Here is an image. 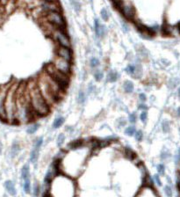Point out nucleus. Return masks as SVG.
Returning a JSON list of instances; mask_svg holds the SVG:
<instances>
[{
  "label": "nucleus",
  "instance_id": "0eeeda50",
  "mask_svg": "<svg viewBox=\"0 0 180 197\" xmlns=\"http://www.w3.org/2000/svg\"><path fill=\"white\" fill-rule=\"evenodd\" d=\"M52 34L54 35V37L55 38L56 41L59 43L60 46L65 47V48H69L70 47L69 40L67 34L64 32V30H61V29L55 28L53 31Z\"/></svg>",
  "mask_w": 180,
  "mask_h": 197
},
{
  "label": "nucleus",
  "instance_id": "ea45409f",
  "mask_svg": "<svg viewBox=\"0 0 180 197\" xmlns=\"http://www.w3.org/2000/svg\"><path fill=\"white\" fill-rule=\"evenodd\" d=\"M139 98H140V100L141 102H144V101H146L147 97H146V95L144 93H140L139 94Z\"/></svg>",
  "mask_w": 180,
  "mask_h": 197
},
{
  "label": "nucleus",
  "instance_id": "a19ab883",
  "mask_svg": "<svg viewBox=\"0 0 180 197\" xmlns=\"http://www.w3.org/2000/svg\"><path fill=\"white\" fill-rule=\"evenodd\" d=\"M154 178H155V180L156 181L157 185H158V186H162V182H161V180H160V178H159V175H158V174H156V175L154 176Z\"/></svg>",
  "mask_w": 180,
  "mask_h": 197
},
{
  "label": "nucleus",
  "instance_id": "20e7f679",
  "mask_svg": "<svg viewBox=\"0 0 180 197\" xmlns=\"http://www.w3.org/2000/svg\"><path fill=\"white\" fill-rule=\"evenodd\" d=\"M44 71L47 73L50 77H52L55 81H57L61 86L66 90V88L69 86V75H67V74L61 72L60 71H58L54 66L52 63L48 64L45 66Z\"/></svg>",
  "mask_w": 180,
  "mask_h": 197
},
{
  "label": "nucleus",
  "instance_id": "dca6fc26",
  "mask_svg": "<svg viewBox=\"0 0 180 197\" xmlns=\"http://www.w3.org/2000/svg\"><path fill=\"white\" fill-rule=\"evenodd\" d=\"M123 88H124L125 92H127V93H132V92H133V89H134L133 84L131 81H129V80H127V81L124 82V84H123Z\"/></svg>",
  "mask_w": 180,
  "mask_h": 197
},
{
  "label": "nucleus",
  "instance_id": "c03bdc74",
  "mask_svg": "<svg viewBox=\"0 0 180 197\" xmlns=\"http://www.w3.org/2000/svg\"><path fill=\"white\" fill-rule=\"evenodd\" d=\"M161 62H162V63H164V64H164V66H169V65H170V62H169V61H167V60L162 59V60H161Z\"/></svg>",
  "mask_w": 180,
  "mask_h": 197
},
{
  "label": "nucleus",
  "instance_id": "a211bd4d",
  "mask_svg": "<svg viewBox=\"0 0 180 197\" xmlns=\"http://www.w3.org/2000/svg\"><path fill=\"white\" fill-rule=\"evenodd\" d=\"M118 77H119L118 73L115 72V71H113L109 72L108 76H107V79H108V81H109V82L113 83V82H115V81L118 79Z\"/></svg>",
  "mask_w": 180,
  "mask_h": 197
},
{
  "label": "nucleus",
  "instance_id": "7ed1b4c3",
  "mask_svg": "<svg viewBox=\"0 0 180 197\" xmlns=\"http://www.w3.org/2000/svg\"><path fill=\"white\" fill-rule=\"evenodd\" d=\"M36 84H37V87H38L39 91L41 93L42 97L44 98V99L46 100V102L47 103V105L49 106L50 107L58 102L57 98H55L54 94L52 92V90L50 89V87L48 86L45 78L43 77L42 73L40 74V77L36 80Z\"/></svg>",
  "mask_w": 180,
  "mask_h": 197
},
{
  "label": "nucleus",
  "instance_id": "2f4dec72",
  "mask_svg": "<svg viewBox=\"0 0 180 197\" xmlns=\"http://www.w3.org/2000/svg\"><path fill=\"white\" fill-rule=\"evenodd\" d=\"M157 172L158 173L161 175H163L164 174V172H165V167L163 164H159L157 165Z\"/></svg>",
  "mask_w": 180,
  "mask_h": 197
},
{
  "label": "nucleus",
  "instance_id": "3c124183",
  "mask_svg": "<svg viewBox=\"0 0 180 197\" xmlns=\"http://www.w3.org/2000/svg\"><path fill=\"white\" fill-rule=\"evenodd\" d=\"M70 1H72V0H70Z\"/></svg>",
  "mask_w": 180,
  "mask_h": 197
},
{
  "label": "nucleus",
  "instance_id": "393cba45",
  "mask_svg": "<svg viewBox=\"0 0 180 197\" xmlns=\"http://www.w3.org/2000/svg\"><path fill=\"white\" fill-rule=\"evenodd\" d=\"M135 71H136V67L134 65H133V64L128 65L127 67V69H126V71H127L128 74H130L131 76H133V75H134Z\"/></svg>",
  "mask_w": 180,
  "mask_h": 197
},
{
  "label": "nucleus",
  "instance_id": "f03ea898",
  "mask_svg": "<svg viewBox=\"0 0 180 197\" xmlns=\"http://www.w3.org/2000/svg\"><path fill=\"white\" fill-rule=\"evenodd\" d=\"M19 84L11 85L6 93L5 100V111L6 121L10 123L15 122V112H16V91Z\"/></svg>",
  "mask_w": 180,
  "mask_h": 197
},
{
  "label": "nucleus",
  "instance_id": "37998d69",
  "mask_svg": "<svg viewBox=\"0 0 180 197\" xmlns=\"http://www.w3.org/2000/svg\"><path fill=\"white\" fill-rule=\"evenodd\" d=\"M138 108L139 109H141V110H144V111H146L148 109V106L145 104H141V105H139V106H138Z\"/></svg>",
  "mask_w": 180,
  "mask_h": 197
},
{
  "label": "nucleus",
  "instance_id": "de8ad7c7",
  "mask_svg": "<svg viewBox=\"0 0 180 197\" xmlns=\"http://www.w3.org/2000/svg\"><path fill=\"white\" fill-rule=\"evenodd\" d=\"M178 95H179V96H180V87H179V88H178Z\"/></svg>",
  "mask_w": 180,
  "mask_h": 197
},
{
  "label": "nucleus",
  "instance_id": "49530a36",
  "mask_svg": "<svg viewBox=\"0 0 180 197\" xmlns=\"http://www.w3.org/2000/svg\"><path fill=\"white\" fill-rule=\"evenodd\" d=\"M1 151H2V145L0 144V153H1Z\"/></svg>",
  "mask_w": 180,
  "mask_h": 197
},
{
  "label": "nucleus",
  "instance_id": "f257e3e1",
  "mask_svg": "<svg viewBox=\"0 0 180 197\" xmlns=\"http://www.w3.org/2000/svg\"><path fill=\"white\" fill-rule=\"evenodd\" d=\"M27 89L29 95L30 105L37 114V116H45L50 112V106L42 97L39 91L36 81H30L27 84Z\"/></svg>",
  "mask_w": 180,
  "mask_h": 197
},
{
  "label": "nucleus",
  "instance_id": "b1692460",
  "mask_svg": "<svg viewBox=\"0 0 180 197\" xmlns=\"http://www.w3.org/2000/svg\"><path fill=\"white\" fill-rule=\"evenodd\" d=\"M85 98H86L85 93L83 92V91H80L79 93H78V97H77V101H78V103H79V104H83V103H84Z\"/></svg>",
  "mask_w": 180,
  "mask_h": 197
},
{
  "label": "nucleus",
  "instance_id": "58836bf2",
  "mask_svg": "<svg viewBox=\"0 0 180 197\" xmlns=\"http://www.w3.org/2000/svg\"><path fill=\"white\" fill-rule=\"evenodd\" d=\"M169 156H170V154H169V152H167V151H163V152L161 153V158H162V159H166Z\"/></svg>",
  "mask_w": 180,
  "mask_h": 197
},
{
  "label": "nucleus",
  "instance_id": "f8f14e48",
  "mask_svg": "<svg viewBox=\"0 0 180 197\" xmlns=\"http://www.w3.org/2000/svg\"><path fill=\"white\" fill-rule=\"evenodd\" d=\"M20 151V143H19L18 141H14L13 143V145H12V147H11V156H12L13 158H15V157L19 154Z\"/></svg>",
  "mask_w": 180,
  "mask_h": 197
},
{
  "label": "nucleus",
  "instance_id": "e433bc0d",
  "mask_svg": "<svg viewBox=\"0 0 180 197\" xmlns=\"http://www.w3.org/2000/svg\"><path fill=\"white\" fill-rule=\"evenodd\" d=\"M178 82H179V80H178L177 79H174L170 80V83H169V84H170V86H171V88H173V87H175V86L178 84Z\"/></svg>",
  "mask_w": 180,
  "mask_h": 197
},
{
  "label": "nucleus",
  "instance_id": "423d86ee",
  "mask_svg": "<svg viewBox=\"0 0 180 197\" xmlns=\"http://www.w3.org/2000/svg\"><path fill=\"white\" fill-rule=\"evenodd\" d=\"M52 64H53L54 66L58 71H60L61 72L67 74V75H69L70 71H71V65H70V63H69V62H68L66 60L62 59V58H61L59 56H56V57L54 59V62Z\"/></svg>",
  "mask_w": 180,
  "mask_h": 197
},
{
  "label": "nucleus",
  "instance_id": "2eb2a0df",
  "mask_svg": "<svg viewBox=\"0 0 180 197\" xmlns=\"http://www.w3.org/2000/svg\"><path fill=\"white\" fill-rule=\"evenodd\" d=\"M30 176V167L28 164H24L23 167L21 168V178L25 180L27 179H29Z\"/></svg>",
  "mask_w": 180,
  "mask_h": 197
},
{
  "label": "nucleus",
  "instance_id": "8fccbe9b",
  "mask_svg": "<svg viewBox=\"0 0 180 197\" xmlns=\"http://www.w3.org/2000/svg\"><path fill=\"white\" fill-rule=\"evenodd\" d=\"M34 197H37V196H34Z\"/></svg>",
  "mask_w": 180,
  "mask_h": 197
},
{
  "label": "nucleus",
  "instance_id": "4c0bfd02",
  "mask_svg": "<svg viewBox=\"0 0 180 197\" xmlns=\"http://www.w3.org/2000/svg\"><path fill=\"white\" fill-rule=\"evenodd\" d=\"M136 120H137V116H136V114L133 113V114H131L130 115H129V122H131V123H134L135 122H136Z\"/></svg>",
  "mask_w": 180,
  "mask_h": 197
},
{
  "label": "nucleus",
  "instance_id": "cd10ccee",
  "mask_svg": "<svg viewBox=\"0 0 180 197\" xmlns=\"http://www.w3.org/2000/svg\"><path fill=\"white\" fill-rule=\"evenodd\" d=\"M101 18L105 21H107L108 19H109V14H108V12H107V9H102L101 10Z\"/></svg>",
  "mask_w": 180,
  "mask_h": 197
},
{
  "label": "nucleus",
  "instance_id": "bb28decb",
  "mask_svg": "<svg viewBox=\"0 0 180 197\" xmlns=\"http://www.w3.org/2000/svg\"><path fill=\"white\" fill-rule=\"evenodd\" d=\"M162 129H163V132H165V133L170 131V129H171V127H170V122H167V121H163V124H162Z\"/></svg>",
  "mask_w": 180,
  "mask_h": 197
},
{
  "label": "nucleus",
  "instance_id": "c9c22d12",
  "mask_svg": "<svg viewBox=\"0 0 180 197\" xmlns=\"http://www.w3.org/2000/svg\"><path fill=\"white\" fill-rule=\"evenodd\" d=\"M147 118H148V113L146 111H143L140 114L141 121L142 122H146V120H147Z\"/></svg>",
  "mask_w": 180,
  "mask_h": 197
},
{
  "label": "nucleus",
  "instance_id": "7c9ffc66",
  "mask_svg": "<svg viewBox=\"0 0 180 197\" xmlns=\"http://www.w3.org/2000/svg\"><path fill=\"white\" fill-rule=\"evenodd\" d=\"M134 137H135V139H136L138 142H141V141L142 140V138H143V133H142L141 130H138V131L135 132Z\"/></svg>",
  "mask_w": 180,
  "mask_h": 197
},
{
  "label": "nucleus",
  "instance_id": "4468645a",
  "mask_svg": "<svg viewBox=\"0 0 180 197\" xmlns=\"http://www.w3.org/2000/svg\"><path fill=\"white\" fill-rule=\"evenodd\" d=\"M123 154H124V156H125L126 158H129V159H131V160H133L134 158H137L136 154L133 152V150H131V149L128 148V147H125V148L123 149Z\"/></svg>",
  "mask_w": 180,
  "mask_h": 197
},
{
  "label": "nucleus",
  "instance_id": "4be33fe9",
  "mask_svg": "<svg viewBox=\"0 0 180 197\" xmlns=\"http://www.w3.org/2000/svg\"><path fill=\"white\" fill-rule=\"evenodd\" d=\"M100 30H101V26H100L99 20H95V33L97 37H100L101 36V33H100Z\"/></svg>",
  "mask_w": 180,
  "mask_h": 197
},
{
  "label": "nucleus",
  "instance_id": "c756f323",
  "mask_svg": "<svg viewBox=\"0 0 180 197\" xmlns=\"http://www.w3.org/2000/svg\"><path fill=\"white\" fill-rule=\"evenodd\" d=\"M94 78L96 79V81H101L103 79V73L100 71H97L94 73Z\"/></svg>",
  "mask_w": 180,
  "mask_h": 197
},
{
  "label": "nucleus",
  "instance_id": "9d476101",
  "mask_svg": "<svg viewBox=\"0 0 180 197\" xmlns=\"http://www.w3.org/2000/svg\"><path fill=\"white\" fill-rule=\"evenodd\" d=\"M5 188L6 189V191L11 195H16L17 194V190H16V187H15V185L12 181V180H6L5 182Z\"/></svg>",
  "mask_w": 180,
  "mask_h": 197
},
{
  "label": "nucleus",
  "instance_id": "412c9836",
  "mask_svg": "<svg viewBox=\"0 0 180 197\" xmlns=\"http://www.w3.org/2000/svg\"><path fill=\"white\" fill-rule=\"evenodd\" d=\"M135 132H136V129H135V127H134V126H129V127H127V129H125V133L127 134L128 137L134 136Z\"/></svg>",
  "mask_w": 180,
  "mask_h": 197
},
{
  "label": "nucleus",
  "instance_id": "5701e85b",
  "mask_svg": "<svg viewBox=\"0 0 180 197\" xmlns=\"http://www.w3.org/2000/svg\"><path fill=\"white\" fill-rule=\"evenodd\" d=\"M33 193L34 196H38V195H39V194L40 193V187L38 182H35V183L33 184Z\"/></svg>",
  "mask_w": 180,
  "mask_h": 197
},
{
  "label": "nucleus",
  "instance_id": "72a5a7b5",
  "mask_svg": "<svg viewBox=\"0 0 180 197\" xmlns=\"http://www.w3.org/2000/svg\"><path fill=\"white\" fill-rule=\"evenodd\" d=\"M71 3H72V5H73L75 11L78 13V12L80 11V9H81V8H80V4H79V2L76 0V1H71Z\"/></svg>",
  "mask_w": 180,
  "mask_h": 197
},
{
  "label": "nucleus",
  "instance_id": "a18cd8bd",
  "mask_svg": "<svg viewBox=\"0 0 180 197\" xmlns=\"http://www.w3.org/2000/svg\"><path fill=\"white\" fill-rule=\"evenodd\" d=\"M178 116H180V107H178Z\"/></svg>",
  "mask_w": 180,
  "mask_h": 197
},
{
  "label": "nucleus",
  "instance_id": "09e8293b",
  "mask_svg": "<svg viewBox=\"0 0 180 197\" xmlns=\"http://www.w3.org/2000/svg\"><path fill=\"white\" fill-rule=\"evenodd\" d=\"M1 178L2 177H1V172H0V180H1Z\"/></svg>",
  "mask_w": 180,
  "mask_h": 197
},
{
  "label": "nucleus",
  "instance_id": "c85d7f7f",
  "mask_svg": "<svg viewBox=\"0 0 180 197\" xmlns=\"http://www.w3.org/2000/svg\"><path fill=\"white\" fill-rule=\"evenodd\" d=\"M43 145V138L42 137L37 138V139L34 141V147H35V148L40 149V147H41V145Z\"/></svg>",
  "mask_w": 180,
  "mask_h": 197
},
{
  "label": "nucleus",
  "instance_id": "aec40b11",
  "mask_svg": "<svg viewBox=\"0 0 180 197\" xmlns=\"http://www.w3.org/2000/svg\"><path fill=\"white\" fill-rule=\"evenodd\" d=\"M23 188H24L25 193H27V194H29V193L31 192V182H30V180H29V179H27V180H24Z\"/></svg>",
  "mask_w": 180,
  "mask_h": 197
},
{
  "label": "nucleus",
  "instance_id": "f3484780",
  "mask_svg": "<svg viewBox=\"0 0 180 197\" xmlns=\"http://www.w3.org/2000/svg\"><path fill=\"white\" fill-rule=\"evenodd\" d=\"M64 121H65V120H64L63 117H58V118L55 119L53 122L54 129H58V128H60L61 126L64 123Z\"/></svg>",
  "mask_w": 180,
  "mask_h": 197
},
{
  "label": "nucleus",
  "instance_id": "473e14b6",
  "mask_svg": "<svg viewBox=\"0 0 180 197\" xmlns=\"http://www.w3.org/2000/svg\"><path fill=\"white\" fill-rule=\"evenodd\" d=\"M90 64H91V66L92 68H96V67H98V66L99 65V59H97V58H92Z\"/></svg>",
  "mask_w": 180,
  "mask_h": 197
},
{
  "label": "nucleus",
  "instance_id": "6ab92c4d",
  "mask_svg": "<svg viewBox=\"0 0 180 197\" xmlns=\"http://www.w3.org/2000/svg\"><path fill=\"white\" fill-rule=\"evenodd\" d=\"M39 127H40V125L38 124V123H34V124L31 125L30 127H28V128H27V132L28 133V134H30V135L34 134L35 132L39 129Z\"/></svg>",
  "mask_w": 180,
  "mask_h": 197
},
{
  "label": "nucleus",
  "instance_id": "9b49d317",
  "mask_svg": "<svg viewBox=\"0 0 180 197\" xmlns=\"http://www.w3.org/2000/svg\"><path fill=\"white\" fill-rule=\"evenodd\" d=\"M85 144V141L84 140H76V141H73V142H71V143H69V145H67V148L69 149V150H71V151H73V150H76V149H79L81 148L82 146H84Z\"/></svg>",
  "mask_w": 180,
  "mask_h": 197
},
{
  "label": "nucleus",
  "instance_id": "1a4fd4ad",
  "mask_svg": "<svg viewBox=\"0 0 180 197\" xmlns=\"http://www.w3.org/2000/svg\"><path fill=\"white\" fill-rule=\"evenodd\" d=\"M56 55H57V56L66 60L69 63H71V61H72V53L70 51L69 48L59 46L56 49Z\"/></svg>",
  "mask_w": 180,
  "mask_h": 197
},
{
  "label": "nucleus",
  "instance_id": "f704fd0d",
  "mask_svg": "<svg viewBox=\"0 0 180 197\" xmlns=\"http://www.w3.org/2000/svg\"><path fill=\"white\" fill-rule=\"evenodd\" d=\"M164 192L166 194L167 197H171L172 196V190H171V187L170 186H166L164 187Z\"/></svg>",
  "mask_w": 180,
  "mask_h": 197
},
{
  "label": "nucleus",
  "instance_id": "6e6552de",
  "mask_svg": "<svg viewBox=\"0 0 180 197\" xmlns=\"http://www.w3.org/2000/svg\"><path fill=\"white\" fill-rule=\"evenodd\" d=\"M10 86L0 89V119L6 120V111H5V100H6L7 91Z\"/></svg>",
  "mask_w": 180,
  "mask_h": 197
},
{
  "label": "nucleus",
  "instance_id": "a878e982",
  "mask_svg": "<svg viewBox=\"0 0 180 197\" xmlns=\"http://www.w3.org/2000/svg\"><path fill=\"white\" fill-rule=\"evenodd\" d=\"M64 141H65V136H64V134H60V135L58 136V137H57V141H56L57 145H58L59 147H61L62 145H63Z\"/></svg>",
  "mask_w": 180,
  "mask_h": 197
},
{
  "label": "nucleus",
  "instance_id": "39448f33",
  "mask_svg": "<svg viewBox=\"0 0 180 197\" xmlns=\"http://www.w3.org/2000/svg\"><path fill=\"white\" fill-rule=\"evenodd\" d=\"M45 20L47 23L51 24L52 26L56 27L57 29H61V30H64L66 24L65 21L63 20L62 16L61 15L59 12H49V13H46L45 17H44Z\"/></svg>",
  "mask_w": 180,
  "mask_h": 197
},
{
  "label": "nucleus",
  "instance_id": "79ce46f5",
  "mask_svg": "<svg viewBox=\"0 0 180 197\" xmlns=\"http://www.w3.org/2000/svg\"><path fill=\"white\" fill-rule=\"evenodd\" d=\"M118 123L120 125V127H123V126H125L126 125V121L124 120V119H120V120H118Z\"/></svg>",
  "mask_w": 180,
  "mask_h": 197
},
{
  "label": "nucleus",
  "instance_id": "ddd939ff",
  "mask_svg": "<svg viewBox=\"0 0 180 197\" xmlns=\"http://www.w3.org/2000/svg\"><path fill=\"white\" fill-rule=\"evenodd\" d=\"M39 154H40V149L33 147V149L31 151V153H30V161H31V163L35 164L37 162V160L39 158Z\"/></svg>",
  "mask_w": 180,
  "mask_h": 197
}]
</instances>
